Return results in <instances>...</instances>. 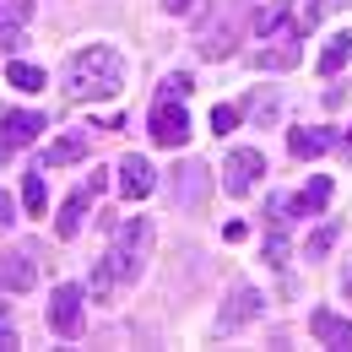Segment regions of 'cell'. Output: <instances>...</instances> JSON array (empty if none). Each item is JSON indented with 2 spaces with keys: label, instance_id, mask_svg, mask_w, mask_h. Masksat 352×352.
<instances>
[{
  "label": "cell",
  "instance_id": "21",
  "mask_svg": "<svg viewBox=\"0 0 352 352\" xmlns=\"http://www.w3.org/2000/svg\"><path fill=\"white\" fill-rule=\"evenodd\" d=\"M336 233H342V228H336V222H325V228H320V233H314V239L304 244V255H309V261H320V255L336 244Z\"/></svg>",
  "mask_w": 352,
  "mask_h": 352
},
{
  "label": "cell",
  "instance_id": "11",
  "mask_svg": "<svg viewBox=\"0 0 352 352\" xmlns=\"http://www.w3.org/2000/svg\"><path fill=\"white\" fill-rule=\"evenodd\" d=\"M33 282H38V265L28 250H0V287L6 293H28Z\"/></svg>",
  "mask_w": 352,
  "mask_h": 352
},
{
  "label": "cell",
  "instance_id": "25",
  "mask_svg": "<svg viewBox=\"0 0 352 352\" xmlns=\"http://www.w3.org/2000/svg\"><path fill=\"white\" fill-rule=\"evenodd\" d=\"M336 6H347V0H314V6H304V28H314L325 11H336Z\"/></svg>",
  "mask_w": 352,
  "mask_h": 352
},
{
  "label": "cell",
  "instance_id": "9",
  "mask_svg": "<svg viewBox=\"0 0 352 352\" xmlns=\"http://www.w3.org/2000/svg\"><path fill=\"white\" fill-rule=\"evenodd\" d=\"M44 131V114H33V109H11L6 120H0V163L11 157V152H22V146H33Z\"/></svg>",
  "mask_w": 352,
  "mask_h": 352
},
{
  "label": "cell",
  "instance_id": "12",
  "mask_svg": "<svg viewBox=\"0 0 352 352\" xmlns=\"http://www.w3.org/2000/svg\"><path fill=\"white\" fill-rule=\"evenodd\" d=\"M92 152V131H65L54 146H49L44 157H38V168H65V163H82Z\"/></svg>",
  "mask_w": 352,
  "mask_h": 352
},
{
  "label": "cell",
  "instance_id": "13",
  "mask_svg": "<svg viewBox=\"0 0 352 352\" xmlns=\"http://www.w3.org/2000/svg\"><path fill=\"white\" fill-rule=\"evenodd\" d=\"M261 309H265V298L255 293V287H233V298H228V309H222L217 331H239V325H250Z\"/></svg>",
  "mask_w": 352,
  "mask_h": 352
},
{
  "label": "cell",
  "instance_id": "23",
  "mask_svg": "<svg viewBox=\"0 0 352 352\" xmlns=\"http://www.w3.org/2000/svg\"><path fill=\"white\" fill-rule=\"evenodd\" d=\"M195 92V82H190V71H174L168 82H163V98H190Z\"/></svg>",
  "mask_w": 352,
  "mask_h": 352
},
{
  "label": "cell",
  "instance_id": "22",
  "mask_svg": "<svg viewBox=\"0 0 352 352\" xmlns=\"http://www.w3.org/2000/svg\"><path fill=\"white\" fill-rule=\"evenodd\" d=\"M233 125H239V109H233V103H217V109H212V131L228 135Z\"/></svg>",
  "mask_w": 352,
  "mask_h": 352
},
{
  "label": "cell",
  "instance_id": "4",
  "mask_svg": "<svg viewBox=\"0 0 352 352\" xmlns=\"http://www.w3.org/2000/svg\"><path fill=\"white\" fill-rule=\"evenodd\" d=\"M244 6H250V0H217V6L201 16V28H195V49H201L206 60H228V54H233L239 33H244Z\"/></svg>",
  "mask_w": 352,
  "mask_h": 352
},
{
  "label": "cell",
  "instance_id": "3",
  "mask_svg": "<svg viewBox=\"0 0 352 352\" xmlns=\"http://www.w3.org/2000/svg\"><path fill=\"white\" fill-rule=\"evenodd\" d=\"M255 33H261L271 49H255V65L261 71H287L298 65V38H304V16H293L282 0H271L255 11Z\"/></svg>",
  "mask_w": 352,
  "mask_h": 352
},
{
  "label": "cell",
  "instance_id": "20",
  "mask_svg": "<svg viewBox=\"0 0 352 352\" xmlns=\"http://www.w3.org/2000/svg\"><path fill=\"white\" fill-rule=\"evenodd\" d=\"M22 201H28V212H33V217H38V212H44V168H38V174H28V184H22Z\"/></svg>",
  "mask_w": 352,
  "mask_h": 352
},
{
  "label": "cell",
  "instance_id": "7",
  "mask_svg": "<svg viewBox=\"0 0 352 352\" xmlns=\"http://www.w3.org/2000/svg\"><path fill=\"white\" fill-rule=\"evenodd\" d=\"M82 298H87V293L71 287V282L49 293V331H54V336H82Z\"/></svg>",
  "mask_w": 352,
  "mask_h": 352
},
{
  "label": "cell",
  "instance_id": "26",
  "mask_svg": "<svg viewBox=\"0 0 352 352\" xmlns=\"http://www.w3.org/2000/svg\"><path fill=\"white\" fill-rule=\"evenodd\" d=\"M11 222H16V201H11V195H6V190H0V233H6V228H11Z\"/></svg>",
  "mask_w": 352,
  "mask_h": 352
},
{
  "label": "cell",
  "instance_id": "27",
  "mask_svg": "<svg viewBox=\"0 0 352 352\" xmlns=\"http://www.w3.org/2000/svg\"><path fill=\"white\" fill-rule=\"evenodd\" d=\"M163 11H174V16H184V11H195V0H163Z\"/></svg>",
  "mask_w": 352,
  "mask_h": 352
},
{
  "label": "cell",
  "instance_id": "1",
  "mask_svg": "<svg viewBox=\"0 0 352 352\" xmlns=\"http://www.w3.org/2000/svg\"><path fill=\"white\" fill-rule=\"evenodd\" d=\"M146 250H152V222L146 217H125L114 228V244H109V255L98 261L92 271V298H109L120 282H135V271L146 261Z\"/></svg>",
  "mask_w": 352,
  "mask_h": 352
},
{
  "label": "cell",
  "instance_id": "15",
  "mask_svg": "<svg viewBox=\"0 0 352 352\" xmlns=\"http://www.w3.org/2000/svg\"><path fill=\"white\" fill-rule=\"evenodd\" d=\"M152 184H157V174H152V163L146 157H125L120 163V190H125V201H141V195H152Z\"/></svg>",
  "mask_w": 352,
  "mask_h": 352
},
{
  "label": "cell",
  "instance_id": "18",
  "mask_svg": "<svg viewBox=\"0 0 352 352\" xmlns=\"http://www.w3.org/2000/svg\"><path fill=\"white\" fill-rule=\"evenodd\" d=\"M347 54H352V33H336L331 44L320 49V76H336V71L347 65Z\"/></svg>",
  "mask_w": 352,
  "mask_h": 352
},
{
  "label": "cell",
  "instance_id": "17",
  "mask_svg": "<svg viewBox=\"0 0 352 352\" xmlns=\"http://www.w3.org/2000/svg\"><path fill=\"white\" fill-rule=\"evenodd\" d=\"M287 146H293V157H320V152L336 146V135H331V131H293V135H287Z\"/></svg>",
  "mask_w": 352,
  "mask_h": 352
},
{
  "label": "cell",
  "instance_id": "28",
  "mask_svg": "<svg viewBox=\"0 0 352 352\" xmlns=\"http://www.w3.org/2000/svg\"><path fill=\"white\" fill-rule=\"evenodd\" d=\"M0 331H6V304H0Z\"/></svg>",
  "mask_w": 352,
  "mask_h": 352
},
{
  "label": "cell",
  "instance_id": "24",
  "mask_svg": "<svg viewBox=\"0 0 352 352\" xmlns=\"http://www.w3.org/2000/svg\"><path fill=\"white\" fill-rule=\"evenodd\" d=\"M16 44H22V28L0 16V54H11V49H16Z\"/></svg>",
  "mask_w": 352,
  "mask_h": 352
},
{
  "label": "cell",
  "instance_id": "16",
  "mask_svg": "<svg viewBox=\"0 0 352 352\" xmlns=\"http://www.w3.org/2000/svg\"><path fill=\"white\" fill-rule=\"evenodd\" d=\"M325 206H331V179H325V174H314L304 190L287 201V212H298V217H320Z\"/></svg>",
  "mask_w": 352,
  "mask_h": 352
},
{
  "label": "cell",
  "instance_id": "2",
  "mask_svg": "<svg viewBox=\"0 0 352 352\" xmlns=\"http://www.w3.org/2000/svg\"><path fill=\"white\" fill-rule=\"evenodd\" d=\"M120 87H125V60L109 44H92V49L71 54V65H65V98L87 103V98H114Z\"/></svg>",
  "mask_w": 352,
  "mask_h": 352
},
{
  "label": "cell",
  "instance_id": "30",
  "mask_svg": "<svg viewBox=\"0 0 352 352\" xmlns=\"http://www.w3.org/2000/svg\"><path fill=\"white\" fill-rule=\"evenodd\" d=\"M347 146H352V131H347Z\"/></svg>",
  "mask_w": 352,
  "mask_h": 352
},
{
  "label": "cell",
  "instance_id": "8",
  "mask_svg": "<svg viewBox=\"0 0 352 352\" xmlns=\"http://www.w3.org/2000/svg\"><path fill=\"white\" fill-rule=\"evenodd\" d=\"M103 184H109V174H103V168H92L87 184H82V190L60 206V217H54V233H60V239H76V233H82V222H87V201L103 190Z\"/></svg>",
  "mask_w": 352,
  "mask_h": 352
},
{
  "label": "cell",
  "instance_id": "14",
  "mask_svg": "<svg viewBox=\"0 0 352 352\" xmlns=\"http://www.w3.org/2000/svg\"><path fill=\"white\" fill-rule=\"evenodd\" d=\"M309 331H314L320 347H352V320L331 314V309H314V314H309Z\"/></svg>",
  "mask_w": 352,
  "mask_h": 352
},
{
  "label": "cell",
  "instance_id": "5",
  "mask_svg": "<svg viewBox=\"0 0 352 352\" xmlns=\"http://www.w3.org/2000/svg\"><path fill=\"white\" fill-rule=\"evenodd\" d=\"M146 131H152L157 146H184V141H190V114H184V103H179V98H163V103L152 109Z\"/></svg>",
  "mask_w": 352,
  "mask_h": 352
},
{
  "label": "cell",
  "instance_id": "29",
  "mask_svg": "<svg viewBox=\"0 0 352 352\" xmlns=\"http://www.w3.org/2000/svg\"><path fill=\"white\" fill-rule=\"evenodd\" d=\"M347 293H352V265H347Z\"/></svg>",
  "mask_w": 352,
  "mask_h": 352
},
{
  "label": "cell",
  "instance_id": "6",
  "mask_svg": "<svg viewBox=\"0 0 352 352\" xmlns=\"http://www.w3.org/2000/svg\"><path fill=\"white\" fill-rule=\"evenodd\" d=\"M261 174H265V157L255 146H239V152H228V163H222V190H228V195H250Z\"/></svg>",
  "mask_w": 352,
  "mask_h": 352
},
{
  "label": "cell",
  "instance_id": "10",
  "mask_svg": "<svg viewBox=\"0 0 352 352\" xmlns=\"http://www.w3.org/2000/svg\"><path fill=\"white\" fill-rule=\"evenodd\" d=\"M206 190H212V168H206V163H184V168H174V206L195 212V206L206 201Z\"/></svg>",
  "mask_w": 352,
  "mask_h": 352
},
{
  "label": "cell",
  "instance_id": "19",
  "mask_svg": "<svg viewBox=\"0 0 352 352\" xmlns=\"http://www.w3.org/2000/svg\"><path fill=\"white\" fill-rule=\"evenodd\" d=\"M6 82H11V87H22V92H38V87H44V71H38V65H28V60H11V65H6Z\"/></svg>",
  "mask_w": 352,
  "mask_h": 352
}]
</instances>
